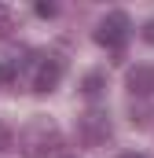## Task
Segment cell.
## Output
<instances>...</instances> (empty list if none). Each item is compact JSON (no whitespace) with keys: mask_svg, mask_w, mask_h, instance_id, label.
Returning <instances> with one entry per match:
<instances>
[{"mask_svg":"<svg viewBox=\"0 0 154 158\" xmlns=\"http://www.w3.org/2000/svg\"><path fill=\"white\" fill-rule=\"evenodd\" d=\"M55 147H59V129L48 118H33L18 132V151L26 158H48Z\"/></svg>","mask_w":154,"mask_h":158,"instance_id":"cell-1","label":"cell"},{"mask_svg":"<svg viewBox=\"0 0 154 158\" xmlns=\"http://www.w3.org/2000/svg\"><path fill=\"white\" fill-rule=\"evenodd\" d=\"M128 30H132L128 15H125V11H110V15L99 19V26H95V40H99L103 48H114V52H117V48L128 40Z\"/></svg>","mask_w":154,"mask_h":158,"instance_id":"cell-2","label":"cell"},{"mask_svg":"<svg viewBox=\"0 0 154 158\" xmlns=\"http://www.w3.org/2000/svg\"><path fill=\"white\" fill-rule=\"evenodd\" d=\"M63 70H66V63L59 59V55H37L33 59V92H51L59 81H63Z\"/></svg>","mask_w":154,"mask_h":158,"instance_id":"cell-3","label":"cell"},{"mask_svg":"<svg viewBox=\"0 0 154 158\" xmlns=\"http://www.w3.org/2000/svg\"><path fill=\"white\" fill-rule=\"evenodd\" d=\"M81 136H84V143H103V140H110V121L107 114H99V110H92V114H84L81 121Z\"/></svg>","mask_w":154,"mask_h":158,"instance_id":"cell-4","label":"cell"},{"mask_svg":"<svg viewBox=\"0 0 154 158\" xmlns=\"http://www.w3.org/2000/svg\"><path fill=\"white\" fill-rule=\"evenodd\" d=\"M128 92H132V96H151L154 92V66H136V70H128Z\"/></svg>","mask_w":154,"mask_h":158,"instance_id":"cell-5","label":"cell"},{"mask_svg":"<svg viewBox=\"0 0 154 158\" xmlns=\"http://www.w3.org/2000/svg\"><path fill=\"white\" fill-rule=\"evenodd\" d=\"M18 74H22V59L18 55H7L0 63V81H18Z\"/></svg>","mask_w":154,"mask_h":158,"instance_id":"cell-6","label":"cell"},{"mask_svg":"<svg viewBox=\"0 0 154 158\" xmlns=\"http://www.w3.org/2000/svg\"><path fill=\"white\" fill-rule=\"evenodd\" d=\"M103 85H107V77H103V74H88V77H84V85H81V92H84L88 99H95V96L103 92Z\"/></svg>","mask_w":154,"mask_h":158,"instance_id":"cell-7","label":"cell"},{"mask_svg":"<svg viewBox=\"0 0 154 158\" xmlns=\"http://www.w3.org/2000/svg\"><path fill=\"white\" fill-rule=\"evenodd\" d=\"M11 22H15V11H11L7 4H0V33H7V30H11Z\"/></svg>","mask_w":154,"mask_h":158,"instance_id":"cell-8","label":"cell"},{"mask_svg":"<svg viewBox=\"0 0 154 158\" xmlns=\"http://www.w3.org/2000/svg\"><path fill=\"white\" fill-rule=\"evenodd\" d=\"M11 147H15V136H11V129L0 121V151H11Z\"/></svg>","mask_w":154,"mask_h":158,"instance_id":"cell-9","label":"cell"},{"mask_svg":"<svg viewBox=\"0 0 154 158\" xmlns=\"http://www.w3.org/2000/svg\"><path fill=\"white\" fill-rule=\"evenodd\" d=\"M37 15H44V19H51V15H55V4H37Z\"/></svg>","mask_w":154,"mask_h":158,"instance_id":"cell-10","label":"cell"},{"mask_svg":"<svg viewBox=\"0 0 154 158\" xmlns=\"http://www.w3.org/2000/svg\"><path fill=\"white\" fill-rule=\"evenodd\" d=\"M143 40H147V44H154V19L143 26Z\"/></svg>","mask_w":154,"mask_h":158,"instance_id":"cell-11","label":"cell"},{"mask_svg":"<svg viewBox=\"0 0 154 158\" xmlns=\"http://www.w3.org/2000/svg\"><path fill=\"white\" fill-rule=\"evenodd\" d=\"M121 158H147V155H136V151H128V155H121Z\"/></svg>","mask_w":154,"mask_h":158,"instance_id":"cell-12","label":"cell"}]
</instances>
